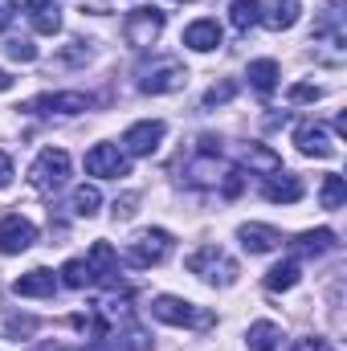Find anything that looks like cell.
Masks as SVG:
<instances>
[{
  "label": "cell",
  "instance_id": "cell-36",
  "mask_svg": "<svg viewBox=\"0 0 347 351\" xmlns=\"http://www.w3.org/2000/svg\"><path fill=\"white\" fill-rule=\"evenodd\" d=\"M8 184H12V160L0 152V188H8Z\"/></svg>",
  "mask_w": 347,
  "mask_h": 351
},
{
  "label": "cell",
  "instance_id": "cell-33",
  "mask_svg": "<svg viewBox=\"0 0 347 351\" xmlns=\"http://www.w3.org/2000/svg\"><path fill=\"white\" fill-rule=\"evenodd\" d=\"M241 188H246V176H241V172H225V184H221V192H225V196H237Z\"/></svg>",
  "mask_w": 347,
  "mask_h": 351
},
{
  "label": "cell",
  "instance_id": "cell-24",
  "mask_svg": "<svg viewBox=\"0 0 347 351\" xmlns=\"http://www.w3.org/2000/svg\"><path fill=\"white\" fill-rule=\"evenodd\" d=\"M298 278H302V274H298V262L290 258V262L274 265V269L265 274V290H274V294H278V290H294V286H298Z\"/></svg>",
  "mask_w": 347,
  "mask_h": 351
},
{
  "label": "cell",
  "instance_id": "cell-22",
  "mask_svg": "<svg viewBox=\"0 0 347 351\" xmlns=\"http://www.w3.org/2000/svg\"><path fill=\"white\" fill-rule=\"evenodd\" d=\"M241 164H246V168H258V172H265V176L282 172V160H278V156H274L270 147H258V143L241 147Z\"/></svg>",
  "mask_w": 347,
  "mask_h": 351
},
{
  "label": "cell",
  "instance_id": "cell-15",
  "mask_svg": "<svg viewBox=\"0 0 347 351\" xmlns=\"http://www.w3.org/2000/svg\"><path fill=\"white\" fill-rule=\"evenodd\" d=\"M12 290H16L21 298H53L58 278H53L49 269H29V274H21V278L12 282Z\"/></svg>",
  "mask_w": 347,
  "mask_h": 351
},
{
  "label": "cell",
  "instance_id": "cell-11",
  "mask_svg": "<svg viewBox=\"0 0 347 351\" xmlns=\"http://www.w3.org/2000/svg\"><path fill=\"white\" fill-rule=\"evenodd\" d=\"M164 123L160 119H143V123H135V127H127V135H123V143H127V152L131 156H152L156 147H160V139H164Z\"/></svg>",
  "mask_w": 347,
  "mask_h": 351
},
{
  "label": "cell",
  "instance_id": "cell-35",
  "mask_svg": "<svg viewBox=\"0 0 347 351\" xmlns=\"http://www.w3.org/2000/svg\"><path fill=\"white\" fill-rule=\"evenodd\" d=\"M12 16H16V0H0V29H8Z\"/></svg>",
  "mask_w": 347,
  "mask_h": 351
},
{
  "label": "cell",
  "instance_id": "cell-16",
  "mask_svg": "<svg viewBox=\"0 0 347 351\" xmlns=\"http://www.w3.org/2000/svg\"><path fill=\"white\" fill-rule=\"evenodd\" d=\"M90 278L94 282H115V274H119V258H115V245L110 241H94L90 245Z\"/></svg>",
  "mask_w": 347,
  "mask_h": 351
},
{
  "label": "cell",
  "instance_id": "cell-29",
  "mask_svg": "<svg viewBox=\"0 0 347 351\" xmlns=\"http://www.w3.org/2000/svg\"><path fill=\"white\" fill-rule=\"evenodd\" d=\"M237 94V82H221V86H213L204 94V106H221V102H229Z\"/></svg>",
  "mask_w": 347,
  "mask_h": 351
},
{
  "label": "cell",
  "instance_id": "cell-18",
  "mask_svg": "<svg viewBox=\"0 0 347 351\" xmlns=\"http://www.w3.org/2000/svg\"><path fill=\"white\" fill-rule=\"evenodd\" d=\"M298 0H274L270 4V12H261V25L265 29H274V33H286V29H294L298 25Z\"/></svg>",
  "mask_w": 347,
  "mask_h": 351
},
{
  "label": "cell",
  "instance_id": "cell-20",
  "mask_svg": "<svg viewBox=\"0 0 347 351\" xmlns=\"http://www.w3.org/2000/svg\"><path fill=\"white\" fill-rule=\"evenodd\" d=\"M265 200H274V204H294V200H302V180L298 176H270V184H265Z\"/></svg>",
  "mask_w": 347,
  "mask_h": 351
},
{
  "label": "cell",
  "instance_id": "cell-38",
  "mask_svg": "<svg viewBox=\"0 0 347 351\" xmlns=\"http://www.w3.org/2000/svg\"><path fill=\"white\" fill-rule=\"evenodd\" d=\"M8 86H12V74H4V70H0V94H4Z\"/></svg>",
  "mask_w": 347,
  "mask_h": 351
},
{
  "label": "cell",
  "instance_id": "cell-39",
  "mask_svg": "<svg viewBox=\"0 0 347 351\" xmlns=\"http://www.w3.org/2000/svg\"><path fill=\"white\" fill-rule=\"evenodd\" d=\"M33 351H62V348H58V343H37Z\"/></svg>",
  "mask_w": 347,
  "mask_h": 351
},
{
  "label": "cell",
  "instance_id": "cell-13",
  "mask_svg": "<svg viewBox=\"0 0 347 351\" xmlns=\"http://www.w3.org/2000/svg\"><path fill=\"white\" fill-rule=\"evenodd\" d=\"M237 237H241V250L246 254H274L282 245V233L270 229V225H241Z\"/></svg>",
  "mask_w": 347,
  "mask_h": 351
},
{
  "label": "cell",
  "instance_id": "cell-19",
  "mask_svg": "<svg viewBox=\"0 0 347 351\" xmlns=\"http://www.w3.org/2000/svg\"><path fill=\"white\" fill-rule=\"evenodd\" d=\"M246 78H250V86L258 90L261 98H270V94L278 90V62H274V58H258V62H250Z\"/></svg>",
  "mask_w": 347,
  "mask_h": 351
},
{
  "label": "cell",
  "instance_id": "cell-40",
  "mask_svg": "<svg viewBox=\"0 0 347 351\" xmlns=\"http://www.w3.org/2000/svg\"><path fill=\"white\" fill-rule=\"evenodd\" d=\"M180 4H192V0H180Z\"/></svg>",
  "mask_w": 347,
  "mask_h": 351
},
{
  "label": "cell",
  "instance_id": "cell-31",
  "mask_svg": "<svg viewBox=\"0 0 347 351\" xmlns=\"http://www.w3.org/2000/svg\"><path fill=\"white\" fill-rule=\"evenodd\" d=\"M319 94H323L319 86H311V82H298V86H290V102H319Z\"/></svg>",
  "mask_w": 347,
  "mask_h": 351
},
{
  "label": "cell",
  "instance_id": "cell-5",
  "mask_svg": "<svg viewBox=\"0 0 347 351\" xmlns=\"http://www.w3.org/2000/svg\"><path fill=\"white\" fill-rule=\"evenodd\" d=\"M160 33H164V12H160V8H135V12H127V21H123V37H127V45H135V49L156 45Z\"/></svg>",
  "mask_w": 347,
  "mask_h": 351
},
{
  "label": "cell",
  "instance_id": "cell-1",
  "mask_svg": "<svg viewBox=\"0 0 347 351\" xmlns=\"http://www.w3.org/2000/svg\"><path fill=\"white\" fill-rule=\"evenodd\" d=\"M188 274H196L200 282H213V286H233L237 282V262L221 245H200L196 254H188Z\"/></svg>",
  "mask_w": 347,
  "mask_h": 351
},
{
  "label": "cell",
  "instance_id": "cell-30",
  "mask_svg": "<svg viewBox=\"0 0 347 351\" xmlns=\"http://www.w3.org/2000/svg\"><path fill=\"white\" fill-rule=\"evenodd\" d=\"M123 348H127V351H152V339H147L139 327H127V339H123Z\"/></svg>",
  "mask_w": 347,
  "mask_h": 351
},
{
  "label": "cell",
  "instance_id": "cell-10",
  "mask_svg": "<svg viewBox=\"0 0 347 351\" xmlns=\"http://www.w3.org/2000/svg\"><path fill=\"white\" fill-rule=\"evenodd\" d=\"M33 241H37L33 221H25V217H16V213L0 221V254H25Z\"/></svg>",
  "mask_w": 347,
  "mask_h": 351
},
{
  "label": "cell",
  "instance_id": "cell-34",
  "mask_svg": "<svg viewBox=\"0 0 347 351\" xmlns=\"http://www.w3.org/2000/svg\"><path fill=\"white\" fill-rule=\"evenodd\" d=\"M290 351H331V348H327V339H298Z\"/></svg>",
  "mask_w": 347,
  "mask_h": 351
},
{
  "label": "cell",
  "instance_id": "cell-14",
  "mask_svg": "<svg viewBox=\"0 0 347 351\" xmlns=\"http://www.w3.org/2000/svg\"><path fill=\"white\" fill-rule=\"evenodd\" d=\"M184 45H188V49H196V53L217 49V45H221V25H217V21H208V16L192 21V25L184 29Z\"/></svg>",
  "mask_w": 347,
  "mask_h": 351
},
{
  "label": "cell",
  "instance_id": "cell-25",
  "mask_svg": "<svg viewBox=\"0 0 347 351\" xmlns=\"http://www.w3.org/2000/svg\"><path fill=\"white\" fill-rule=\"evenodd\" d=\"M319 196H323V208H331V213H335V208H344V200H347V184H344V176H323V192H319Z\"/></svg>",
  "mask_w": 347,
  "mask_h": 351
},
{
  "label": "cell",
  "instance_id": "cell-26",
  "mask_svg": "<svg viewBox=\"0 0 347 351\" xmlns=\"http://www.w3.org/2000/svg\"><path fill=\"white\" fill-rule=\"evenodd\" d=\"M98 204H102V192H98L94 184L74 188V213H78V217H94V213H98Z\"/></svg>",
  "mask_w": 347,
  "mask_h": 351
},
{
  "label": "cell",
  "instance_id": "cell-9",
  "mask_svg": "<svg viewBox=\"0 0 347 351\" xmlns=\"http://www.w3.org/2000/svg\"><path fill=\"white\" fill-rule=\"evenodd\" d=\"M294 143H298V152H302V156H315V160H327V156H335V152H339L323 123H298Z\"/></svg>",
  "mask_w": 347,
  "mask_h": 351
},
{
  "label": "cell",
  "instance_id": "cell-23",
  "mask_svg": "<svg viewBox=\"0 0 347 351\" xmlns=\"http://www.w3.org/2000/svg\"><path fill=\"white\" fill-rule=\"evenodd\" d=\"M229 21H233V29H237V33H250V29L261 21V0H233Z\"/></svg>",
  "mask_w": 347,
  "mask_h": 351
},
{
  "label": "cell",
  "instance_id": "cell-8",
  "mask_svg": "<svg viewBox=\"0 0 347 351\" xmlns=\"http://www.w3.org/2000/svg\"><path fill=\"white\" fill-rule=\"evenodd\" d=\"M94 106V98L90 94H78V90H70V94H41V98H33L25 110H33V114H82Z\"/></svg>",
  "mask_w": 347,
  "mask_h": 351
},
{
  "label": "cell",
  "instance_id": "cell-6",
  "mask_svg": "<svg viewBox=\"0 0 347 351\" xmlns=\"http://www.w3.org/2000/svg\"><path fill=\"white\" fill-rule=\"evenodd\" d=\"M86 172L102 176V180H119V176L131 172V164H127V156H123L115 143H94L86 152Z\"/></svg>",
  "mask_w": 347,
  "mask_h": 351
},
{
  "label": "cell",
  "instance_id": "cell-7",
  "mask_svg": "<svg viewBox=\"0 0 347 351\" xmlns=\"http://www.w3.org/2000/svg\"><path fill=\"white\" fill-rule=\"evenodd\" d=\"M184 82H188V70H184L176 58H164L160 66H152V70L143 74L139 90H143V94H172V90H180Z\"/></svg>",
  "mask_w": 347,
  "mask_h": 351
},
{
  "label": "cell",
  "instance_id": "cell-3",
  "mask_svg": "<svg viewBox=\"0 0 347 351\" xmlns=\"http://www.w3.org/2000/svg\"><path fill=\"white\" fill-rule=\"evenodd\" d=\"M66 176H70V156H66L62 147H45V152L33 160V168H29L33 188H41V192H58V188L66 184Z\"/></svg>",
  "mask_w": 347,
  "mask_h": 351
},
{
  "label": "cell",
  "instance_id": "cell-28",
  "mask_svg": "<svg viewBox=\"0 0 347 351\" xmlns=\"http://www.w3.org/2000/svg\"><path fill=\"white\" fill-rule=\"evenodd\" d=\"M8 58H12V62H37V45H33L29 37H12V41H8Z\"/></svg>",
  "mask_w": 347,
  "mask_h": 351
},
{
  "label": "cell",
  "instance_id": "cell-37",
  "mask_svg": "<svg viewBox=\"0 0 347 351\" xmlns=\"http://www.w3.org/2000/svg\"><path fill=\"white\" fill-rule=\"evenodd\" d=\"M131 204H135V196H123V200H115V217H131V213H135Z\"/></svg>",
  "mask_w": 347,
  "mask_h": 351
},
{
  "label": "cell",
  "instance_id": "cell-2",
  "mask_svg": "<svg viewBox=\"0 0 347 351\" xmlns=\"http://www.w3.org/2000/svg\"><path fill=\"white\" fill-rule=\"evenodd\" d=\"M152 315H156L160 323H168V327H192V331H208V327H213V315H208V311H200L196 302L176 298V294H160V298L152 302Z\"/></svg>",
  "mask_w": 347,
  "mask_h": 351
},
{
  "label": "cell",
  "instance_id": "cell-32",
  "mask_svg": "<svg viewBox=\"0 0 347 351\" xmlns=\"http://www.w3.org/2000/svg\"><path fill=\"white\" fill-rule=\"evenodd\" d=\"M33 327H37V323H33L29 315H12V319H8V335H33Z\"/></svg>",
  "mask_w": 347,
  "mask_h": 351
},
{
  "label": "cell",
  "instance_id": "cell-27",
  "mask_svg": "<svg viewBox=\"0 0 347 351\" xmlns=\"http://www.w3.org/2000/svg\"><path fill=\"white\" fill-rule=\"evenodd\" d=\"M62 282L70 286V290H82V286H90L94 278H90V265L82 262V258H74V262L62 265Z\"/></svg>",
  "mask_w": 347,
  "mask_h": 351
},
{
  "label": "cell",
  "instance_id": "cell-12",
  "mask_svg": "<svg viewBox=\"0 0 347 351\" xmlns=\"http://www.w3.org/2000/svg\"><path fill=\"white\" fill-rule=\"evenodd\" d=\"M25 12H29V25L45 37H53L62 29V4L58 0H25Z\"/></svg>",
  "mask_w": 347,
  "mask_h": 351
},
{
  "label": "cell",
  "instance_id": "cell-21",
  "mask_svg": "<svg viewBox=\"0 0 347 351\" xmlns=\"http://www.w3.org/2000/svg\"><path fill=\"white\" fill-rule=\"evenodd\" d=\"M282 339H286V335H282V327H278V323H270V319H261V323L250 327V351H282V348H286Z\"/></svg>",
  "mask_w": 347,
  "mask_h": 351
},
{
  "label": "cell",
  "instance_id": "cell-17",
  "mask_svg": "<svg viewBox=\"0 0 347 351\" xmlns=\"http://www.w3.org/2000/svg\"><path fill=\"white\" fill-rule=\"evenodd\" d=\"M327 250H335V233L331 229H311V233L290 241V258H319Z\"/></svg>",
  "mask_w": 347,
  "mask_h": 351
},
{
  "label": "cell",
  "instance_id": "cell-4",
  "mask_svg": "<svg viewBox=\"0 0 347 351\" xmlns=\"http://www.w3.org/2000/svg\"><path fill=\"white\" fill-rule=\"evenodd\" d=\"M168 250H172V233L168 229H143L139 237H131L127 258H131V265H139V269H152V265H160L168 258Z\"/></svg>",
  "mask_w": 347,
  "mask_h": 351
}]
</instances>
